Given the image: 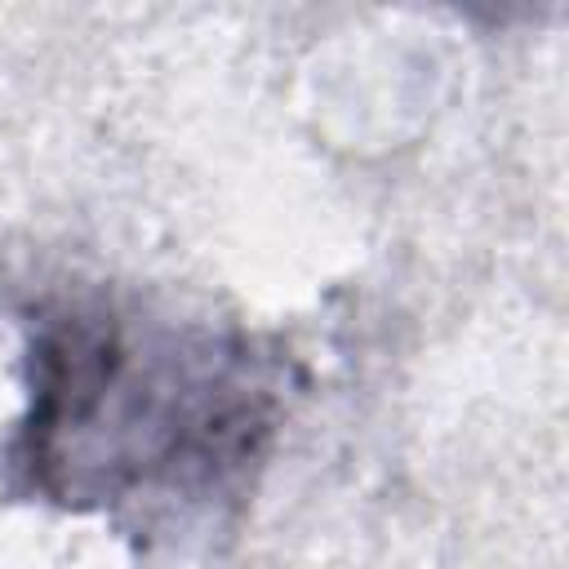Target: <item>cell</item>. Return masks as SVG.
<instances>
[{"label": "cell", "mask_w": 569, "mask_h": 569, "mask_svg": "<svg viewBox=\"0 0 569 569\" xmlns=\"http://www.w3.org/2000/svg\"><path fill=\"white\" fill-rule=\"evenodd\" d=\"M13 462L71 511L204 502L267 445L280 387L244 333L62 307L31 333Z\"/></svg>", "instance_id": "6da1fadb"}]
</instances>
